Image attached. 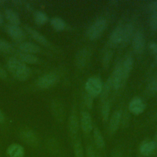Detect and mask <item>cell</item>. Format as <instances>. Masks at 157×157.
Listing matches in <instances>:
<instances>
[{"label":"cell","instance_id":"6da1fadb","mask_svg":"<svg viewBox=\"0 0 157 157\" xmlns=\"http://www.w3.org/2000/svg\"><path fill=\"white\" fill-rule=\"evenodd\" d=\"M7 67L20 80H26L30 75V69L18 58H10L7 61Z\"/></svg>","mask_w":157,"mask_h":157},{"label":"cell","instance_id":"7a4b0ae2","mask_svg":"<svg viewBox=\"0 0 157 157\" xmlns=\"http://www.w3.org/2000/svg\"><path fill=\"white\" fill-rule=\"evenodd\" d=\"M106 20L104 18H99L95 20L88 28L86 35L91 40L98 39L103 33L106 27Z\"/></svg>","mask_w":157,"mask_h":157},{"label":"cell","instance_id":"3957f363","mask_svg":"<svg viewBox=\"0 0 157 157\" xmlns=\"http://www.w3.org/2000/svg\"><path fill=\"white\" fill-rule=\"evenodd\" d=\"M102 86V83L99 78L92 77L87 80L85 83V89L88 94L94 97L101 94Z\"/></svg>","mask_w":157,"mask_h":157},{"label":"cell","instance_id":"277c9868","mask_svg":"<svg viewBox=\"0 0 157 157\" xmlns=\"http://www.w3.org/2000/svg\"><path fill=\"white\" fill-rule=\"evenodd\" d=\"M20 139L28 145L36 147L39 144V139L37 134L31 129H24L20 133Z\"/></svg>","mask_w":157,"mask_h":157},{"label":"cell","instance_id":"5b68a950","mask_svg":"<svg viewBox=\"0 0 157 157\" xmlns=\"http://www.w3.org/2000/svg\"><path fill=\"white\" fill-rule=\"evenodd\" d=\"M121 63L122 62L120 61L117 63L112 72V75L110 77L112 82V86L115 89H118L124 83L123 80Z\"/></svg>","mask_w":157,"mask_h":157},{"label":"cell","instance_id":"8992f818","mask_svg":"<svg viewBox=\"0 0 157 157\" xmlns=\"http://www.w3.org/2000/svg\"><path fill=\"white\" fill-rule=\"evenodd\" d=\"M132 45L134 52L137 54H141L145 48V38L141 31H137L132 38Z\"/></svg>","mask_w":157,"mask_h":157},{"label":"cell","instance_id":"52a82bcc","mask_svg":"<svg viewBox=\"0 0 157 157\" xmlns=\"http://www.w3.org/2000/svg\"><path fill=\"white\" fill-rule=\"evenodd\" d=\"M57 80V76L54 73H47L41 76L37 81L38 86L42 88H46L53 85Z\"/></svg>","mask_w":157,"mask_h":157},{"label":"cell","instance_id":"ba28073f","mask_svg":"<svg viewBox=\"0 0 157 157\" xmlns=\"http://www.w3.org/2000/svg\"><path fill=\"white\" fill-rule=\"evenodd\" d=\"M51 109L55 119L62 122L64 118V110L63 104L58 100H54L51 104Z\"/></svg>","mask_w":157,"mask_h":157},{"label":"cell","instance_id":"9c48e42d","mask_svg":"<svg viewBox=\"0 0 157 157\" xmlns=\"http://www.w3.org/2000/svg\"><path fill=\"white\" fill-rule=\"evenodd\" d=\"M129 111L135 115L142 113L145 110V105L140 98H134L129 103Z\"/></svg>","mask_w":157,"mask_h":157},{"label":"cell","instance_id":"30bf717a","mask_svg":"<svg viewBox=\"0 0 157 157\" xmlns=\"http://www.w3.org/2000/svg\"><path fill=\"white\" fill-rule=\"evenodd\" d=\"M90 56V52L86 48L80 50L75 55V64L78 67L85 66Z\"/></svg>","mask_w":157,"mask_h":157},{"label":"cell","instance_id":"8fae6325","mask_svg":"<svg viewBox=\"0 0 157 157\" xmlns=\"http://www.w3.org/2000/svg\"><path fill=\"white\" fill-rule=\"evenodd\" d=\"M121 112L119 110H117L112 114L109 123V131L110 134L115 133L121 123Z\"/></svg>","mask_w":157,"mask_h":157},{"label":"cell","instance_id":"7c38bea8","mask_svg":"<svg viewBox=\"0 0 157 157\" xmlns=\"http://www.w3.org/2000/svg\"><path fill=\"white\" fill-rule=\"evenodd\" d=\"M6 153L9 157H23L25 149L18 144H12L7 148Z\"/></svg>","mask_w":157,"mask_h":157},{"label":"cell","instance_id":"4fadbf2b","mask_svg":"<svg viewBox=\"0 0 157 157\" xmlns=\"http://www.w3.org/2000/svg\"><path fill=\"white\" fill-rule=\"evenodd\" d=\"M80 124L83 131L85 133H89L92 130V118L88 112H83L82 113L80 118Z\"/></svg>","mask_w":157,"mask_h":157},{"label":"cell","instance_id":"5bb4252c","mask_svg":"<svg viewBox=\"0 0 157 157\" xmlns=\"http://www.w3.org/2000/svg\"><path fill=\"white\" fill-rule=\"evenodd\" d=\"M6 30L9 34L15 40H20L24 36L23 31L18 25L9 24L7 26Z\"/></svg>","mask_w":157,"mask_h":157},{"label":"cell","instance_id":"9a60e30c","mask_svg":"<svg viewBox=\"0 0 157 157\" xmlns=\"http://www.w3.org/2000/svg\"><path fill=\"white\" fill-rule=\"evenodd\" d=\"M133 66V59L131 56H127L121 63L122 74L123 82L128 78L129 72H131Z\"/></svg>","mask_w":157,"mask_h":157},{"label":"cell","instance_id":"2e32d148","mask_svg":"<svg viewBox=\"0 0 157 157\" xmlns=\"http://www.w3.org/2000/svg\"><path fill=\"white\" fill-rule=\"evenodd\" d=\"M156 148V144L154 141H148L143 143L139 148L140 153L144 156L151 155Z\"/></svg>","mask_w":157,"mask_h":157},{"label":"cell","instance_id":"e0dca14e","mask_svg":"<svg viewBox=\"0 0 157 157\" xmlns=\"http://www.w3.org/2000/svg\"><path fill=\"white\" fill-rule=\"evenodd\" d=\"M134 35V26L132 23H127L123 27L121 42L123 44H127Z\"/></svg>","mask_w":157,"mask_h":157},{"label":"cell","instance_id":"ac0fdd59","mask_svg":"<svg viewBox=\"0 0 157 157\" xmlns=\"http://www.w3.org/2000/svg\"><path fill=\"white\" fill-rule=\"evenodd\" d=\"M123 26H117L113 31L112 32L110 36V42L114 45L118 44L121 42L122 39V33H123Z\"/></svg>","mask_w":157,"mask_h":157},{"label":"cell","instance_id":"d6986e66","mask_svg":"<svg viewBox=\"0 0 157 157\" xmlns=\"http://www.w3.org/2000/svg\"><path fill=\"white\" fill-rule=\"evenodd\" d=\"M79 122L76 115L71 114L68 120V129L72 136H75L78 130Z\"/></svg>","mask_w":157,"mask_h":157},{"label":"cell","instance_id":"ffe728a7","mask_svg":"<svg viewBox=\"0 0 157 157\" xmlns=\"http://www.w3.org/2000/svg\"><path fill=\"white\" fill-rule=\"evenodd\" d=\"M19 48L21 52L29 53H37L40 51V47L37 45L30 42H24L21 43L19 45Z\"/></svg>","mask_w":157,"mask_h":157},{"label":"cell","instance_id":"44dd1931","mask_svg":"<svg viewBox=\"0 0 157 157\" xmlns=\"http://www.w3.org/2000/svg\"><path fill=\"white\" fill-rule=\"evenodd\" d=\"M26 29L29 33H30L31 36L38 42L44 45H47L48 44V41L46 38L36 29L29 26H26Z\"/></svg>","mask_w":157,"mask_h":157},{"label":"cell","instance_id":"7402d4cb","mask_svg":"<svg viewBox=\"0 0 157 157\" xmlns=\"http://www.w3.org/2000/svg\"><path fill=\"white\" fill-rule=\"evenodd\" d=\"M93 138L96 147L100 149H102L105 146V141L104 137L101 132V131L97 128H94L93 130Z\"/></svg>","mask_w":157,"mask_h":157},{"label":"cell","instance_id":"603a6c76","mask_svg":"<svg viewBox=\"0 0 157 157\" xmlns=\"http://www.w3.org/2000/svg\"><path fill=\"white\" fill-rule=\"evenodd\" d=\"M5 15L7 19L11 24L18 25L20 23V18L16 12L11 9H7L5 10Z\"/></svg>","mask_w":157,"mask_h":157},{"label":"cell","instance_id":"cb8c5ba5","mask_svg":"<svg viewBox=\"0 0 157 157\" xmlns=\"http://www.w3.org/2000/svg\"><path fill=\"white\" fill-rule=\"evenodd\" d=\"M18 56L20 60H21L23 62H26L28 63H35L38 59L36 55L32 53H26L23 52L18 53Z\"/></svg>","mask_w":157,"mask_h":157},{"label":"cell","instance_id":"d4e9b609","mask_svg":"<svg viewBox=\"0 0 157 157\" xmlns=\"http://www.w3.org/2000/svg\"><path fill=\"white\" fill-rule=\"evenodd\" d=\"M51 25L54 29L58 31L63 30L66 27V23L64 21L59 17H53L51 19Z\"/></svg>","mask_w":157,"mask_h":157},{"label":"cell","instance_id":"484cf974","mask_svg":"<svg viewBox=\"0 0 157 157\" xmlns=\"http://www.w3.org/2000/svg\"><path fill=\"white\" fill-rule=\"evenodd\" d=\"M112 87V82H111V79L110 77H109L106 83L102 86V89L101 93V100L102 102L106 101V98L109 95V91L110 90V88Z\"/></svg>","mask_w":157,"mask_h":157},{"label":"cell","instance_id":"4316f807","mask_svg":"<svg viewBox=\"0 0 157 157\" xmlns=\"http://www.w3.org/2000/svg\"><path fill=\"white\" fill-rule=\"evenodd\" d=\"M110 105L108 101H104L102 109H101V114L102 119L104 121H107L109 119V117L110 115Z\"/></svg>","mask_w":157,"mask_h":157},{"label":"cell","instance_id":"83f0119b","mask_svg":"<svg viewBox=\"0 0 157 157\" xmlns=\"http://www.w3.org/2000/svg\"><path fill=\"white\" fill-rule=\"evenodd\" d=\"M74 154L75 157H84V151L80 140H76L74 144Z\"/></svg>","mask_w":157,"mask_h":157},{"label":"cell","instance_id":"f1b7e54d","mask_svg":"<svg viewBox=\"0 0 157 157\" xmlns=\"http://www.w3.org/2000/svg\"><path fill=\"white\" fill-rule=\"evenodd\" d=\"M34 17L36 22L38 24H44L47 21L48 19L46 13L40 10L35 12V13H34Z\"/></svg>","mask_w":157,"mask_h":157},{"label":"cell","instance_id":"f546056e","mask_svg":"<svg viewBox=\"0 0 157 157\" xmlns=\"http://www.w3.org/2000/svg\"><path fill=\"white\" fill-rule=\"evenodd\" d=\"M47 147L50 151V153L52 154H56L58 153L59 148L57 143L53 140H50L47 142Z\"/></svg>","mask_w":157,"mask_h":157},{"label":"cell","instance_id":"4dcf8cb0","mask_svg":"<svg viewBox=\"0 0 157 157\" xmlns=\"http://www.w3.org/2000/svg\"><path fill=\"white\" fill-rule=\"evenodd\" d=\"M112 55H113V53L111 50H108L104 53L102 58V65L105 69L108 67L109 63L111 61Z\"/></svg>","mask_w":157,"mask_h":157},{"label":"cell","instance_id":"1f68e13d","mask_svg":"<svg viewBox=\"0 0 157 157\" xmlns=\"http://www.w3.org/2000/svg\"><path fill=\"white\" fill-rule=\"evenodd\" d=\"M0 50L6 53H9L12 50V47L7 41L0 39Z\"/></svg>","mask_w":157,"mask_h":157},{"label":"cell","instance_id":"d6a6232c","mask_svg":"<svg viewBox=\"0 0 157 157\" xmlns=\"http://www.w3.org/2000/svg\"><path fill=\"white\" fill-rule=\"evenodd\" d=\"M150 26L152 30L157 31V12H153L150 19Z\"/></svg>","mask_w":157,"mask_h":157},{"label":"cell","instance_id":"836d02e7","mask_svg":"<svg viewBox=\"0 0 157 157\" xmlns=\"http://www.w3.org/2000/svg\"><path fill=\"white\" fill-rule=\"evenodd\" d=\"M147 89L149 92L154 93L157 92V77L153 79L148 85Z\"/></svg>","mask_w":157,"mask_h":157},{"label":"cell","instance_id":"e575fe53","mask_svg":"<svg viewBox=\"0 0 157 157\" xmlns=\"http://www.w3.org/2000/svg\"><path fill=\"white\" fill-rule=\"evenodd\" d=\"M93 96H92L91 95L86 93L85 94V96H84V102L85 104L86 105V106L89 108V109H91L93 107Z\"/></svg>","mask_w":157,"mask_h":157},{"label":"cell","instance_id":"d590c367","mask_svg":"<svg viewBox=\"0 0 157 157\" xmlns=\"http://www.w3.org/2000/svg\"><path fill=\"white\" fill-rule=\"evenodd\" d=\"M86 157H96L94 148L91 145H88L86 147Z\"/></svg>","mask_w":157,"mask_h":157},{"label":"cell","instance_id":"8d00e7d4","mask_svg":"<svg viewBox=\"0 0 157 157\" xmlns=\"http://www.w3.org/2000/svg\"><path fill=\"white\" fill-rule=\"evenodd\" d=\"M149 48L156 55L157 54V42H150L149 44Z\"/></svg>","mask_w":157,"mask_h":157},{"label":"cell","instance_id":"74e56055","mask_svg":"<svg viewBox=\"0 0 157 157\" xmlns=\"http://www.w3.org/2000/svg\"><path fill=\"white\" fill-rule=\"evenodd\" d=\"M148 6L150 9H151L153 11H154V12H157V0L151 1L149 3Z\"/></svg>","mask_w":157,"mask_h":157},{"label":"cell","instance_id":"f35d334b","mask_svg":"<svg viewBox=\"0 0 157 157\" xmlns=\"http://www.w3.org/2000/svg\"><path fill=\"white\" fill-rule=\"evenodd\" d=\"M111 157H123L121 151H120V150H116L115 151L112 153Z\"/></svg>","mask_w":157,"mask_h":157},{"label":"cell","instance_id":"ab89813d","mask_svg":"<svg viewBox=\"0 0 157 157\" xmlns=\"http://www.w3.org/2000/svg\"><path fill=\"white\" fill-rule=\"evenodd\" d=\"M7 77V73L6 71L0 66V78H6Z\"/></svg>","mask_w":157,"mask_h":157},{"label":"cell","instance_id":"60d3db41","mask_svg":"<svg viewBox=\"0 0 157 157\" xmlns=\"http://www.w3.org/2000/svg\"><path fill=\"white\" fill-rule=\"evenodd\" d=\"M4 121V117L2 111L0 109V123H2Z\"/></svg>","mask_w":157,"mask_h":157},{"label":"cell","instance_id":"b9f144b4","mask_svg":"<svg viewBox=\"0 0 157 157\" xmlns=\"http://www.w3.org/2000/svg\"><path fill=\"white\" fill-rule=\"evenodd\" d=\"M2 21H3V18H2V15L1 13L0 12V25L2 24Z\"/></svg>","mask_w":157,"mask_h":157},{"label":"cell","instance_id":"7bdbcfd3","mask_svg":"<svg viewBox=\"0 0 157 157\" xmlns=\"http://www.w3.org/2000/svg\"><path fill=\"white\" fill-rule=\"evenodd\" d=\"M155 59H156V61L157 62V54L156 55V56H155Z\"/></svg>","mask_w":157,"mask_h":157},{"label":"cell","instance_id":"ee69618b","mask_svg":"<svg viewBox=\"0 0 157 157\" xmlns=\"http://www.w3.org/2000/svg\"><path fill=\"white\" fill-rule=\"evenodd\" d=\"M96 157H101V156H96Z\"/></svg>","mask_w":157,"mask_h":157}]
</instances>
